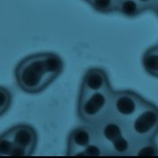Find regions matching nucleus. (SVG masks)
Segmentation results:
<instances>
[{
	"instance_id": "15",
	"label": "nucleus",
	"mask_w": 158,
	"mask_h": 158,
	"mask_svg": "<svg viewBox=\"0 0 158 158\" xmlns=\"http://www.w3.org/2000/svg\"><path fill=\"white\" fill-rule=\"evenodd\" d=\"M15 144L7 131L4 132L0 137V156H12Z\"/></svg>"
},
{
	"instance_id": "11",
	"label": "nucleus",
	"mask_w": 158,
	"mask_h": 158,
	"mask_svg": "<svg viewBox=\"0 0 158 158\" xmlns=\"http://www.w3.org/2000/svg\"><path fill=\"white\" fill-rule=\"evenodd\" d=\"M142 63L146 73L158 78V44L146 51L143 55Z\"/></svg>"
},
{
	"instance_id": "5",
	"label": "nucleus",
	"mask_w": 158,
	"mask_h": 158,
	"mask_svg": "<svg viewBox=\"0 0 158 158\" xmlns=\"http://www.w3.org/2000/svg\"><path fill=\"white\" fill-rule=\"evenodd\" d=\"M146 101V99L133 90H112L110 113L127 124L142 108Z\"/></svg>"
},
{
	"instance_id": "18",
	"label": "nucleus",
	"mask_w": 158,
	"mask_h": 158,
	"mask_svg": "<svg viewBox=\"0 0 158 158\" xmlns=\"http://www.w3.org/2000/svg\"><path fill=\"white\" fill-rule=\"evenodd\" d=\"M85 1H88V0H85Z\"/></svg>"
},
{
	"instance_id": "13",
	"label": "nucleus",
	"mask_w": 158,
	"mask_h": 158,
	"mask_svg": "<svg viewBox=\"0 0 158 158\" xmlns=\"http://www.w3.org/2000/svg\"><path fill=\"white\" fill-rule=\"evenodd\" d=\"M91 7L101 14H110L116 12L118 0H88Z\"/></svg>"
},
{
	"instance_id": "8",
	"label": "nucleus",
	"mask_w": 158,
	"mask_h": 158,
	"mask_svg": "<svg viewBox=\"0 0 158 158\" xmlns=\"http://www.w3.org/2000/svg\"><path fill=\"white\" fill-rule=\"evenodd\" d=\"M110 88L108 73L101 68H90L83 75L80 91H100Z\"/></svg>"
},
{
	"instance_id": "10",
	"label": "nucleus",
	"mask_w": 158,
	"mask_h": 158,
	"mask_svg": "<svg viewBox=\"0 0 158 158\" xmlns=\"http://www.w3.org/2000/svg\"><path fill=\"white\" fill-rule=\"evenodd\" d=\"M146 10L137 0H118L116 12L126 17H135Z\"/></svg>"
},
{
	"instance_id": "9",
	"label": "nucleus",
	"mask_w": 158,
	"mask_h": 158,
	"mask_svg": "<svg viewBox=\"0 0 158 158\" xmlns=\"http://www.w3.org/2000/svg\"><path fill=\"white\" fill-rule=\"evenodd\" d=\"M158 146L155 139L135 141L130 156H157Z\"/></svg>"
},
{
	"instance_id": "14",
	"label": "nucleus",
	"mask_w": 158,
	"mask_h": 158,
	"mask_svg": "<svg viewBox=\"0 0 158 158\" xmlns=\"http://www.w3.org/2000/svg\"><path fill=\"white\" fill-rule=\"evenodd\" d=\"M12 98L13 96L11 91L7 88L2 86L0 88V114L1 116H4L5 113H6V111L11 107Z\"/></svg>"
},
{
	"instance_id": "17",
	"label": "nucleus",
	"mask_w": 158,
	"mask_h": 158,
	"mask_svg": "<svg viewBox=\"0 0 158 158\" xmlns=\"http://www.w3.org/2000/svg\"><path fill=\"white\" fill-rule=\"evenodd\" d=\"M151 10L155 13V14L156 15V16L158 17V0H156V1L155 2V4H154V6H152Z\"/></svg>"
},
{
	"instance_id": "2",
	"label": "nucleus",
	"mask_w": 158,
	"mask_h": 158,
	"mask_svg": "<svg viewBox=\"0 0 158 158\" xmlns=\"http://www.w3.org/2000/svg\"><path fill=\"white\" fill-rule=\"evenodd\" d=\"M15 77L18 87L29 94L42 92L55 81L47 68L45 52L24 58L15 67Z\"/></svg>"
},
{
	"instance_id": "7",
	"label": "nucleus",
	"mask_w": 158,
	"mask_h": 158,
	"mask_svg": "<svg viewBox=\"0 0 158 158\" xmlns=\"http://www.w3.org/2000/svg\"><path fill=\"white\" fill-rule=\"evenodd\" d=\"M15 146L24 149L29 156L33 155L37 145L35 129L26 124H19L7 130Z\"/></svg>"
},
{
	"instance_id": "6",
	"label": "nucleus",
	"mask_w": 158,
	"mask_h": 158,
	"mask_svg": "<svg viewBox=\"0 0 158 158\" xmlns=\"http://www.w3.org/2000/svg\"><path fill=\"white\" fill-rule=\"evenodd\" d=\"M95 139V130L92 125L84 124L83 126L75 127L68 136L66 155L69 156H76L80 151L94 142Z\"/></svg>"
},
{
	"instance_id": "4",
	"label": "nucleus",
	"mask_w": 158,
	"mask_h": 158,
	"mask_svg": "<svg viewBox=\"0 0 158 158\" xmlns=\"http://www.w3.org/2000/svg\"><path fill=\"white\" fill-rule=\"evenodd\" d=\"M127 126L134 141L156 139L158 135V107L146 100Z\"/></svg>"
},
{
	"instance_id": "1",
	"label": "nucleus",
	"mask_w": 158,
	"mask_h": 158,
	"mask_svg": "<svg viewBox=\"0 0 158 158\" xmlns=\"http://www.w3.org/2000/svg\"><path fill=\"white\" fill-rule=\"evenodd\" d=\"M94 127L96 138L105 147L109 156H130L135 141L125 122L109 114Z\"/></svg>"
},
{
	"instance_id": "16",
	"label": "nucleus",
	"mask_w": 158,
	"mask_h": 158,
	"mask_svg": "<svg viewBox=\"0 0 158 158\" xmlns=\"http://www.w3.org/2000/svg\"><path fill=\"white\" fill-rule=\"evenodd\" d=\"M156 1V0H137V2L143 6L145 10H151Z\"/></svg>"
},
{
	"instance_id": "12",
	"label": "nucleus",
	"mask_w": 158,
	"mask_h": 158,
	"mask_svg": "<svg viewBox=\"0 0 158 158\" xmlns=\"http://www.w3.org/2000/svg\"><path fill=\"white\" fill-rule=\"evenodd\" d=\"M109 156L105 147L100 144L97 138L90 145L86 146L84 149L80 151L76 156Z\"/></svg>"
},
{
	"instance_id": "3",
	"label": "nucleus",
	"mask_w": 158,
	"mask_h": 158,
	"mask_svg": "<svg viewBox=\"0 0 158 158\" xmlns=\"http://www.w3.org/2000/svg\"><path fill=\"white\" fill-rule=\"evenodd\" d=\"M112 88L100 91H79L77 111L84 124L95 125L110 114Z\"/></svg>"
}]
</instances>
